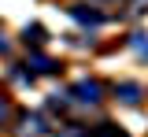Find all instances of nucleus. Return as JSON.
<instances>
[{
	"label": "nucleus",
	"instance_id": "nucleus-1",
	"mask_svg": "<svg viewBox=\"0 0 148 137\" xmlns=\"http://www.w3.org/2000/svg\"><path fill=\"white\" fill-rule=\"evenodd\" d=\"M74 97L82 100V104H96V100H100V85H96V82H78V85H74Z\"/></svg>",
	"mask_w": 148,
	"mask_h": 137
},
{
	"label": "nucleus",
	"instance_id": "nucleus-2",
	"mask_svg": "<svg viewBox=\"0 0 148 137\" xmlns=\"http://www.w3.org/2000/svg\"><path fill=\"white\" fill-rule=\"evenodd\" d=\"M71 15H74L78 22H85V26H96V22L104 19V15H100L96 8H85V4H74V8H71Z\"/></svg>",
	"mask_w": 148,
	"mask_h": 137
},
{
	"label": "nucleus",
	"instance_id": "nucleus-3",
	"mask_svg": "<svg viewBox=\"0 0 148 137\" xmlns=\"http://www.w3.org/2000/svg\"><path fill=\"white\" fill-rule=\"evenodd\" d=\"M26 67H34V74H52V71H56V63H52L48 56H30Z\"/></svg>",
	"mask_w": 148,
	"mask_h": 137
},
{
	"label": "nucleus",
	"instance_id": "nucleus-4",
	"mask_svg": "<svg viewBox=\"0 0 148 137\" xmlns=\"http://www.w3.org/2000/svg\"><path fill=\"white\" fill-rule=\"evenodd\" d=\"M119 97L126 100V104H137V100H141V85H133V82H126V85H119Z\"/></svg>",
	"mask_w": 148,
	"mask_h": 137
},
{
	"label": "nucleus",
	"instance_id": "nucleus-5",
	"mask_svg": "<svg viewBox=\"0 0 148 137\" xmlns=\"http://www.w3.org/2000/svg\"><path fill=\"white\" fill-rule=\"evenodd\" d=\"M22 134H30V137H41V134H45V122H41L37 115H30V119H26V130H22Z\"/></svg>",
	"mask_w": 148,
	"mask_h": 137
},
{
	"label": "nucleus",
	"instance_id": "nucleus-6",
	"mask_svg": "<svg viewBox=\"0 0 148 137\" xmlns=\"http://www.w3.org/2000/svg\"><path fill=\"white\" fill-rule=\"evenodd\" d=\"M45 41V26H26V45H41Z\"/></svg>",
	"mask_w": 148,
	"mask_h": 137
},
{
	"label": "nucleus",
	"instance_id": "nucleus-7",
	"mask_svg": "<svg viewBox=\"0 0 148 137\" xmlns=\"http://www.w3.org/2000/svg\"><path fill=\"white\" fill-rule=\"evenodd\" d=\"M96 137H126V134H122V130H115V126H108V122H104V126L96 130Z\"/></svg>",
	"mask_w": 148,
	"mask_h": 137
},
{
	"label": "nucleus",
	"instance_id": "nucleus-8",
	"mask_svg": "<svg viewBox=\"0 0 148 137\" xmlns=\"http://www.w3.org/2000/svg\"><path fill=\"white\" fill-rule=\"evenodd\" d=\"M133 48H141V52H148V41H145V34H133Z\"/></svg>",
	"mask_w": 148,
	"mask_h": 137
},
{
	"label": "nucleus",
	"instance_id": "nucleus-9",
	"mask_svg": "<svg viewBox=\"0 0 148 137\" xmlns=\"http://www.w3.org/2000/svg\"><path fill=\"white\" fill-rule=\"evenodd\" d=\"M4 115H8V104H0V119H4Z\"/></svg>",
	"mask_w": 148,
	"mask_h": 137
},
{
	"label": "nucleus",
	"instance_id": "nucleus-10",
	"mask_svg": "<svg viewBox=\"0 0 148 137\" xmlns=\"http://www.w3.org/2000/svg\"><path fill=\"white\" fill-rule=\"evenodd\" d=\"M4 48H8V41H4V34H0V52H4Z\"/></svg>",
	"mask_w": 148,
	"mask_h": 137
}]
</instances>
